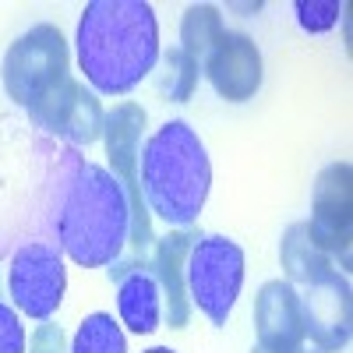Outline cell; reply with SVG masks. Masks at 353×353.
I'll list each match as a JSON object with an SVG mask.
<instances>
[{
    "label": "cell",
    "mask_w": 353,
    "mask_h": 353,
    "mask_svg": "<svg viewBox=\"0 0 353 353\" xmlns=\"http://www.w3.org/2000/svg\"><path fill=\"white\" fill-rule=\"evenodd\" d=\"M78 64L103 96H124L159 61V25L145 0H92L78 21Z\"/></svg>",
    "instance_id": "1"
},
{
    "label": "cell",
    "mask_w": 353,
    "mask_h": 353,
    "mask_svg": "<svg viewBox=\"0 0 353 353\" xmlns=\"http://www.w3.org/2000/svg\"><path fill=\"white\" fill-rule=\"evenodd\" d=\"M138 163L145 209L173 230H191L212 188V163L198 131L188 121H166L145 141Z\"/></svg>",
    "instance_id": "2"
},
{
    "label": "cell",
    "mask_w": 353,
    "mask_h": 353,
    "mask_svg": "<svg viewBox=\"0 0 353 353\" xmlns=\"http://www.w3.org/2000/svg\"><path fill=\"white\" fill-rule=\"evenodd\" d=\"M57 230L61 248L85 269L121 261L131 244V201L117 176L96 163H78L61 201Z\"/></svg>",
    "instance_id": "3"
},
{
    "label": "cell",
    "mask_w": 353,
    "mask_h": 353,
    "mask_svg": "<svg viewBox=\"0 0 353 353\" xmlns=\"http://www.w3.org/2000/svg\"><path fill=\"white\" fill-rule=\"evenodd\" d=\"M141 134H145V110L138 103H117L106 121H103V141H106V156L113 166L117 184L124 188L128 201H131V258L113 261L110 276L117 279L121 272L134 269V265H145L156 237H152V216L145 209L141 198V181H138V152H141Z\"/></svg>",
    "instance_id": "4"
},
{
    "label": "cell",
    "mask_w": 353,
    "mask_h": 353,
    "mask_svg": "<svg viewBox=\"0 0 353 353\" xmlns=\"http://www.w3.org/2000/svg\"><path fill=\"white\" fill-rule=\"evenodd\" d=\"M0 78H4V92L28 113L46 103L71 78V53L61 28L43 21L18 36L4 53Z\"/></svg>",
    "instance_id": "5"
},
{
    "label": "cell",
    "mask_w": 353,
    "mask_h": 353,
    "mask_svg": "<svg viewBox=\"0 0 353 353\" xmlns=\"http://www.w3.org/2000/svg\"><path fill=\"white\" fill-rule=\"evenodd\" d=\"M188 301L223 329L244 286V251L230 237H198L188 251Z\"/></svg>",
    "instance_id": "6"
},
{
    "label": "cell",
    "mask_w": 353,
    "mask_h": 353,
    "mask_svg": "<svg viewBox=\"0 0 353 353\" xmlns=\"http://www.w3.org/2000/svg\"><path fill=\"white\" fill-rule=\"evenodd\" d=\"M307 237L318 251H325L332 265L350 269V241H353V170L350 163H329L318 173L311 194V223Z\"/></svg>",
    "instance_id": "7"
},
{
    "label": "cell",
    "mask_w": 353,
    "mask_h": 353,
    "mask_svg": "<svg viewBox=\"0 0 353 353\" xmlns=\"http://www.w3.org/2000/svg\"><path fill=\"white\" fill-rule=\"evenodd\" d=\"M297 286H304V293H297L304 339L311 336L321 353L343 350L350 343V279L336 265H325V269L297 279Z\"/></svg>",
    "instance_id": "8"
},
{
    "label": "cell",
    "mask_w": 353,
    "mask_h": 353,
    "mask_svg": "<svg viewBox=\"0 0 353 353\" xmlns=\"http://www.w3.org/2000/svg\"><path fill=\"white\" fill-rule=\"evenodd\" d=\"M11 301L21 314L46 321L64 301V290H68V272H64V261L61 251L50 248V244H25L18 248L14 261H11Z\"/></svg>",
    "instance_id": "9"
},
{
    "label": "cell",
    "mask_w": 353,
    "mask_h": 353,
    "mask_svg": "<svg viewBox=\"0 0 353 353\" xmlns=\"http://www.w3.org/2000/svg\"><path fill=\"white\" fill-rule=\"evenodd\" d=\"M28 117H32L43 131H50L57 138H68L71 145L99 141L103 138V121H106L99 99L88 92L78 78H68L46 103H39Z\"/></svg>",
    "instance_id": "10"
},
{
    "label": "cell",
    "mask_w": 353,
    "mask_h": 353,
    "mask_svg": "<svg viewBox=\"0 0 353 353\" xmlns=\"http://www.w3.org/2000/svg\"><path fill=\"white\" fill-rule=\"evenodd\" d=\"M201 74L226 103H248L261 88V53L251 36L223 32L201 64Z\"/></svg>",
    "instance_id": "11"
},
{
    "label": "cell",
    "mask_w": 353,
    "mask_h": 353,
    "mask_svg": "<svg viewBox=\"0 0 353 353\" xmlns=\"http://www.w3.org/2000/svg\"><path fill=\"white\" fill-rule=\"evenodd\" d=\"M254 332L261 353H293L304 346V318L297 286L286 279H269L254 301Z\"/></svg>",
    "instance_id": "12"
},
{
    "label": "cell",
    "mask_w": 353,
    "mask_h": 353,
    "mask_svg": "<svg viewBox=\"0 0 353 353\" xmlns=\"http://www.w3.org/2000/svg\"><path fill=\"white\" fill-rule=\"evenodd\" d=\"M194 241H198L194 230H170L166 237H159V241L152 244V265H149V269H152V276H156V283H159L170 329H184L188 318H191L184 265H188V251H191Z\"/></svg>",
    "instance_id": "13"
},
{
    "label": "cell",
    "mask_w": 353,
    "mask_h": 353,
    "mask_svg": "<svg viewBox=\"0 0 353 353\" xmlns=\"http://www.w3.org/2000/svg\"><path fill=\"white\" fill-rule=\"evenodd\" d=\"M117 307H121V321L138 332L149 336L163 321V293L149 265H134V269L117 276Z\"/></svg>",
    "instance_id": "14"
},
{
    "label": "cell",
    "mask_w": 353,
    "mask_h": 353,
    "mask_svg": "<svg viewBox=\"0 0 353 353\" xmlns=\"http://www.w3.org/2000/svg\"><path fill=\"white\" fill-rule=\"evenodd\" d=\"M226 32L223 25V14L216 4H191L184 11V21H181V50L194 61V68L201 71L205 57H209V50L216 46V39Z\"/></svg>",
    "instance_id": "15"
},
{
    "label": "cell",
    "mask_w": 353,
    "mask_h": 353,
    "mask_svg": "<svg viewBox=\"0 0 353 353\" xmlns=\"http://www.w3.org/2000/svg\"><path fill=\"white\" fill-rule=\"evenodd\" d=\"M71 353H128V343H124L121 325H117L110 314L96 311L78 325Z\"/></svg>",
    "instance_id": "16"
},
{
    "label": "cell",
    "mask_w": 353,
    "mask_h": 353,
    "mask_svg": "<svg viewBox=\"0 0 353 353\" xmlns=\"http://www.w3.org/2000/svg\"><path fill=\"white\" fill-rule=\"evenodd\" d=\"M198 68L194 61L181 50V46H173L163 53V71H159V92L170 96L173 103H188L191 92H194V85H198Z\"/></svg>",
    "instance_id": "17"
},
{
    "label": "cell",
    "mask_w": 353,
    "mask_h": 353,
    "mask_svg": "<svg viewBox=\"0 0 353 353\" xmlns=\"http://www.w3.org/2000/svg\"><path fill=\"white\" fill-rule=\"evenodd\" d=\"M297 21L304 32L318 36V32H329V28H336L339 14H343V4L339 0H297Z\"/></svg>",
    "instance_id": "18"
},
{
    "label": "cell",
    "mask_w": 353,
    "mask_h": 353,
    "mask_svg": "<svg viewBox=\"0 0 353 353\" xmlns=\"http://www.w3.org/2000/svg\"><path fill=\"white\" fill-rule=\"evenodd\" d=\"M0 353H25V329L4 301H0Z\"/></svg>",
    "instance_id": "19"
},
{
    "label": "cell",
    "mask_w": 353,
    "mask_h": 353,
    "mask_svg": "<svg viewBox=\"0 0 353 353\" xmlns=\"http://www.w3.org/2000/svg\"><path fill=\"white\" fill-rule=\"evenodd\" d=\"M28 353H64V329L61 325H39L32 343H28Z\"/></svg>",
    "instance_id": "20"
},
{
    "label": "cell",
    "mask_w": 353,
    "mask_h": 353,
    "mask_svg": "<svg viewBox=\"0 0 353 353\" xmlns=\"http://www.w3.org/2000/svg\"><path fill=\"white\" fill-rule=\"evenodd\" d=\"M145 353H176V350H170V346H152V350H145Z\"/></svg>",
    "instance_id": "21"
}]
</instances>
